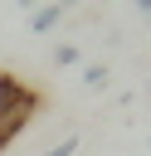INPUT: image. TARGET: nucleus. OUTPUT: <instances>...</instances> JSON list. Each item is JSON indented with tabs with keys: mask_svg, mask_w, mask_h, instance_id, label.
<instances>
[{
	"mask_svg": "<svg viewBox=\"0 0 151 156\" xmlns=\"http://www.w3.org/2000/svg\"><path fill=\"white\" fill-rule=\"evenodd\" d=\"M39 107H44V98H39L34 88H29V93H24L19 102L0 107V151H5V146H10V141H15V136H19L24 127H29V122H34V112H39Z\"/></svg>",
	"mask_w": 151,
	"mask_h": 156,
	"instance_id": "nucleus-1",
	"label": "nucleus"
},
{
	"mask_svg": "<svg viewBox=\"0 0 151 156\" xmlns=\"http://www.w3.org/2000/svg\"><path fill=\"white\" fill-rule=\"evenodd\" d=\"M54 63H58V68L78 63V44H58V49H54Z\"/></svg>",
	"mask_w": 151,
	"mask_h": 156,
	"instance_id": "nucleus-5",
	"label": "nucleus"
},
{
	"mask_svg": "<svg viewBox=\"0 0 151 156\" xmlns=\"http://www.w3.org/2000/svg\"><path fill=\"white\" fill-rule=\"evenodd\" d=\"M63 15H68V0H54V5H44V10H29V34H49V29H58Z\"/></svg>",
	"mask_w": 151,
	"mask_h": 156,
	"instance_id": "nucleus-2",
	"label": "nucleus"
},
{
	"mask_svg": "<svg viewBox=\"0 0 151 156\" xmlns=\"http://www.w3.org/2000/svg\"><path fill=\"white\" fill-rule=\"evenodd\" d=\"M107 78H112L107 63H88V68H83V83H88V88H107Z\"/></svg>",
	"mask_w": 151,
	"mask_h": 156,
	"instance_id": "nucleus-3",
	"label": "nucleus"
},
{
	"mask_svg": "<svg viewBox=\"0 0 151 156\" xmlns=\"http://www.w3.org/2000/svg\"><path fill=\"white\" fill-rule=\"evenodd\" d=\"M78 146H83V136H78V132H73V136H63V141H58V146H49V151H44V156H78Z\"/></svg>",
	"mask_w": 151,
	"mask_h": 156,
	"instance_id": "nucleus-4",
	"label": "nucleus"
}]
</instances>
